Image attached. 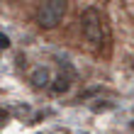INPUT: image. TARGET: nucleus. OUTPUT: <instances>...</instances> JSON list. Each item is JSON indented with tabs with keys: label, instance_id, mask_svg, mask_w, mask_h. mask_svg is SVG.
<instances>
[{
	"label": "nucleus",
	"instance_id": "nucleus-1",
	"mask_svg": "<svg viewBox=\"0 0 134 134\" xmlns=\"http://www.w3.org/2000/svg\"><path fill=\"white\" fill-rule=\"evenodd\" d=\"M81 32L90 46H95V49L102 46V15L95 7H85L81 12Z\"/></svg>",
	"mask_w": 134,
	"mask_h": 134
},
{
	"label": "nucleus",
	"instance_id": "nucleus-2",
	"mask_svg": "<svg viewBox=\"0 0 134 134\" xmlns=\"http://www.w3.org/2000/svg\"><path fill=\"white\" fill-rule=\"evenodd\" d=\"M66 10H68V0H44V5L37 10V25L44 29L59 27Z\"/></svg>",
	"mask_w": 134,
	"mask_h": 134
},
{
	"label": "nucleus",
	"instance_id": "nucleus-3",
	"mask_svg": "<svg viewBox=\"0 0 134 134\" xmlns=\"http://www.w3.org/2000/svg\"><path fill=\"white\" fill-rule=\"evenodd\" d=\"M29 81H32L34 88H51V83H54L51 68H49V66H39V68H34L32 76H29Z\"/></svg>",
	"mask_w": 134,
	"mask_h": 134
},
{
	"label": "nucleus",
	"instance_id": "nucleus-4",
	"mask_svg": "<svg viewBox=\"0 0 134 134\" xmlns=\"http://www.w3.org/2000/svg\"><path fill=\"white\" fill-rule=\"evenodd\" d=\"M71 88V81L66 76H59V78H54V83H51V90L54 93H66Z\"/></svg>",
	"mask_w": 134,
	"mask_h": 134
},
{
	"label": "nucleus",
	"instance_id": "nucleus-5",
	"mask_svg": "<svg viewBox=\"0 0 134 134\" xmlns=\"http://www.w3.org/2000/svg\"><path fill=\"white\" fill-rule=\"evenodd\" d=\"M7 46H10V39H7L3 32H0V49H7Z\"/></svg>",
	"mask_w": 134,
	"mask_h": 134
},
{
	"label": "nucleus",
	"instance_id": "nucleus-6",
	"mask_svg": "<svg viewBox=\"0 0 134 134\" xmlns=\"http://www.w3.org/2000/svg\"><path fill=\"white\" fill-rule=\"evenodd\" d=\"M7 120H10V115H7V112H5V110H3V107H0V127H3V124H5Z\"/></svg>",
	"mask_w": 134,
	"mask_h": 134
}]
</instances>
